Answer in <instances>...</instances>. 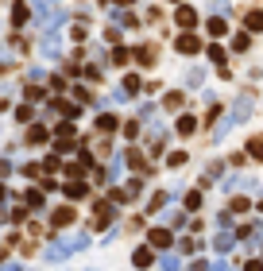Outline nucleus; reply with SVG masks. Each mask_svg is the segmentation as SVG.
I'll return each instance as SVG.
<instances>
[{
  "label": "nucleus",
  "instance_id": "f257e3e1",
  "mask_svg": "<svg viewBox=\"0 0 263 271\" xmlns=\"http://www.w3.org/2000/svg\"><path fill=\"white\" fill-rule=\"evenodd\" d=\"M178 51H182V54H198V51H202V43H198V39H193V35H178Z\"/></svg>",
  "mask_w": 263,
  "mask_h": 271
},
{
  "label": "nucleus",
  "instance_id": "f03ea898",
  "mask_svg": "<svg viewBox=\"0 0 263 271\" xmlns=\"http://www.w3.org/2000/svg\"><path fill=\"white\" fill-rule=\"evenodd\" d=\"M170 240H174V236H170L167 228H151V244H155V248H167Z\"/></svg>",
  "mask_w": 263,
  "mask_h": 271
},
{
  "label": "nucleus",
  "instance_id": "7ed1b4c3",
  "mask_svg": "<svg viewBox=\"0 0 263 271\" xmlns=\"http://www.w3.org/2000/svg\"><path fill=\"white\" fill-rule=\"evenodd\" d=\"M213 244H217V252H228V248L236 244V233H217V240H213Z\"/></svg>",
  "mask_w": 263,
  "mask_h": 271
},
{
  "label": "nucleus",
  "instance_id": "20e7f679",
  "mask_svg": "<svg viewBox=\"0 0 263 271\" xmlns=\"http://www.w3.org/2000/svg\"><path fill=\"white\" fill-rule=\"evenodd\" d=\"M198 24V12L193 8H178V27H193Z\"/></svg>",
  "mask_w": 263,
  "mask_h": 271
},
{
  "label": "nucleus",
  "instance_id": "39448f33",
  "mask_svg": "<svg viewBox=\"0 0 263 271\" xmlns=\"http://www.w3.org/2000/svg\"><path fill=\"white\" fill-rule=\"evenodd\" d=\"M244 24H248V31H263V12H248Z\"/></svg>",
  "mask_w": 263,
  "mask_h": 271
},
{
  "label": "nucleus",
  "instance_id": "423d86ee",
  "mask_svg": "<svg viewBox=\"0 0 263 271\" xmlns=\"http://www.w3.org/2000/svg\"><path fill=\"white\" fill-rule=\"evenodd\" d=\"M225 31H228V24H225L221 16H213V19H209V35H225Z\"/></svg>",
  "mask_w": 263,
  "mask_h": 271
},
{
  "label": "nucleus",
  "instance_id": "0eeeda50",
  "mask_svg": "<svg viewBox=\"0 0 263 271\" xmlns=\"http://www.w3.org/2000/svg\"><path fill=\"white\" fill-rule=\"evenodd\" d=\"M151 260H155L151 248H140V252H136V267H151Z\"/></svg>",
  "mask_w": 263,
  "mask_h": 271
},
{
  "label": "nucleus",
  "instance_id": "6e6552de",
  "mask_svg": "<svg viewBox=\"0 0 263 271\" xmlns=\"http://www.w3.org/2000/svg\"><path fill=\"white\" fill-rule=\"evenodd\" d=\"M193 128H198V120H193V116H182V120H178V132H182V136H190Z\"/></svg>",
  "mask_w": 263,
  "mask_h": 271
},
{
  "label": "nucleus",
  "instance_id": "1a4fd4ad",
  "mask_svg": "<svg viewBox=\"0 0 263 271\" xmlns=\"http://www.w3.org/2000/svg\"><path fill=\"white\" fill-rule=\"evenodd\" d=\"M51 221H54V225H70V221H74V213H70V210H58Z\"/></svg>",
  "mask_w": 263,
  "mask_h": 271
},
{
  "label": "nucleus",
  "instance_id": "9d476101",
  "mask_svg": "<svg viewBox=\"0 0 263 271\" xmlns=\"http://www.w3.org/2000/svg\"><path fill=\"white\" fill-rule=\"evenodd\" d=\"M12 19H16V24H27V4H16V8H12Z\"/></svg>",
  "mask_w": 263,
  "mask_h": 271
},
{
  "label": "nucleus",
  "instance_id": "9b49d317",
  "mask_svg": "<svg viewBox=\"0 0 263 271\" xmlns=\"http://www.w3.org/2000/svg\"><path fill=\"white\" fill-rule=\"evenodd\" d=\"M97 128H101V132H113V128H116V116H101V120H97Z\"/></svg>",
  "mask_w": 263,
  "mask_h": 271
},
{
  "label": "nucleus",
  "instance_id": "f8f14e48",
  "mask_svg": "<svg viewBox=\"0 0 263 271\" xmlns=\"http://www.w3.org/2000/svg\"><path fill=\"white\" fill-rule=\"evenodd\" d=\"M66 194H70V198H85V186H78V182H70V186H66Z\"/></svg>",
  "mask_w": 263,
  "mask_h": 271
},
{
  "label": "nucleus",
  "instance_id": "ddd939ff",
  "mask_svg": "<svg viewBox=\"0 0 263 271\" xmlns=\"http://www.w3.org/2000/svg\"><path fill=\"white\" fill-rule=\"evenodd\" d=\"M209 58L217 62V66H225V51H221V47H209Z\"/></svg>",
  "mask_w": 263,
  "mask_h": 271
},
{
  "label": "nucleus",
  "instance_id": "4468645a",
  "mask_svg": "<svg viewBox=\"0 0 263 271\" xmlns=\"http://www.w3.org/2000/svg\"><path fill=\"white\" fill-rule=\"evenodd\" d=\"M167 109H182V93H167Z\"/></svg>",
  "mask_w": 263,
  "mask_h": 271
},
{
  "label": "nucleus",
  "instance_id": "2eb2a0df",
  "mask_svg": "<svg viewBox=\"0 0 263 271\" xmlns=\"http://www.w3.org/2000/svg\"><path fill=\"white\" fill-rule=\"evenodd\" d=\"M248 151H252L255 159H263V140H252V143H248Z\"/></svg>",
  "mask_w": 263,
  "mask_h": 271
},
{
  "label": "nucleus",
  "instance_id": "dca6fc26",
  "mask_svg": "<svg viewBox=\"0 0 263 271\" xmlns=\"http://www.w3.org/2000/svg\"><path fill=\"white\" fill-rule=\"evenodd\" d=\"M27 140H31V143H43V140H47V132H43V128H31V136H27Z\"/></svg>",
  "mask_w": 263,
  "mask_h": 271
},
{
  "label": "nucleus",
  "instance_id": "f3484780",
  "mask_svg": "<svg viewBox=\"0 0 263 271\" xmlns=\"http://www.w3.org/2000/svg\"><path fill=\"white\" fill-rule=\"evenodd\" d=\"M167 163H170V166H182V163H186V155H182V151H170Z\"/></svg>",
  "mask_w": 263,
  "mask_h": 271
},
{
  "label": "nucleus",
  "instance_id": "a211bd4d",
  "mask_svg": "<svg viewBox=\"0 0 263 271\" xmlns=\"http://www.w3.org/2000/svg\"><path fill=\"white\" fill-rule=\"evenodd\" d=\"M248 43H252L248 35H236V39H232V47H236V51H248Z\"/></svg>",
  "mask_w": 263,
  "mask_h": 271
},
{
  "label": "nucleus",
  "instance_id": "6ab92c4d",
  "mask_svg": "<svg viewBox=\"0 0 263 271\" xmlns=\"http://www.w3.org/2000/svg\"><path fill=\"white\" fill-rule=\"evenodd\" d=\"M248 271H263V263L259 260H248Z\"/></svg>",
  "mask_w": 263,
  "mask_h": 271
},
{
  "label": "nucleus",
  "instance_id": "aec40b11",
  "mask_svg": "<svg viewBox=\"0 0 263 271\" xmlns=\"http://www.w3.org/2000/svg\"><path fill=\"white\" fill-rule=\"evenodd\" d=\"M0 198H4V186H0Z\"/></svg>",
  "mask_w": 263,
  "mask_h": 271
},
{
  "label": "nucleus",
  "instance_id": "412c9836",
  "mask_svg": "<svg viewBox=\"0 0 263 271\" xmlns=\"http://www.w3.org/2000/svg\"><path fill=\"white\" fill-rule=\"evenodd\" d=\"M120 4H132V0H120Z\"/></svg>",
  "mask_w": 263,
  "mask_h": 271
}]
</instances>
